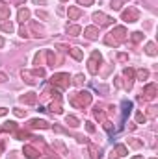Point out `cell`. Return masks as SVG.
I'll use <instances>...</instances> for the list:
<instances>
[{
  "mask_svg": "<svg viewBox=\"0 0 158 159\" xmlns=\"http://www.w3.org/2000/svg\"><path fill=\"white\" fill-rule=\"evenodd\" d=\"M71 102H73V105H76V107H84V105H87L89 102H91V95H89L87 91H82V93L73 95Z\"/></svg>",
  "mask_w": 158,
  "mask_h": 159,
  "instance_id": "1",
  "label": "cell"
},
{
  "mask_svg": "<svg viewBox=\"0 0 158 159\" xmlns=\"http://www.w3.org/2000/svg\"><path fill=\"white\" fill-rule=\"evenodd\" d=\"M43 76H45V71H43V69H35L34 72L22 71V78H24L26 83H35V81H37L35 78H43Z\"/></svg>",
  "mask_w": 158,
  "mask_h": 159,
  "instance_id": "2",
  "label": "cell"
},
{
  "mask_svg": "<svg viewBox=\"0 0 158 159\" xmlns=\"http://www.w3.org/2000/svg\"><path fill=\"white\" fill-rule=\"evenodd\" d=\"M52 85H56V87H60V89L69 87V74H63V72L54 74V76H52Z\"/></svg>",
  "mask_w": 158,
  "mask_h": 159,
  "instance_id": "3",
  "label": "cell"
},
{
  "mask_svg": "<svg viewBox=\"0 0 158 159\" xmlns=\"http://www.w3.org/2000/svg\"><path fill=\"white\" fill-rule=\"evenodd\" d=\"M138 19H140V13L136 8H128L123 11V20H127V22H136Z\"/></svg>",
  "mask_w": 158,
  "mask_h": 159,
  "instance_id": "4",
  "label": "cell"
},
{
  "mask_svg": "<svg viewBox=\"0 0 158 159\" xmlns=\"http://www.w3.org/2000/svg\"><path fill=\"white\" fill-rule=\"evenodd\" d=\"M101 59H102V57H101L99 52H93V54H91V59H89V63H87V65H89L87 69H89V72H91V74H97V71H99V69H97V61L101 63Z\"/></svg>",
  "mask_w": 158,
  "mask_h": 159,
  "instance_id": "5",
  "label": "cell"
},
{
  "mask_svg": "<svg viewBox=\"0 0 158 159\" xmlns=\"http://www.w3.org/2000/svg\"><path fill=\"white\" fill-rule=\"evenodd\" d=\"M93 20L97 22L99 26H106V24H110V22L114 20V19H110V17H106L104 13H101V11H99V13H95V15H93Z\"/></svg>",
  "mask_w": 158,
  "mask_h": 159,
  "instance_id": "6",
  "label": "cell"
},
{
  "mask_svg": "<svg viewBox=\"0 0 158 159\" xmlns=\"http://www.w3.org/2000/svg\"><path fill=\"white\" fill-rule=\"evenodd\" d=\"M110 35L114 37V39H117V41L121 43V41H125V37H127V30H125L123 26H119V28H114V32H112Z\"/></svg>",
  "mask_w": 158,
  "mask_h": 159,
  "instance_id": "7",
  "label": "cell"
},
{
  "mask_svg": "<svg viewBox=\"0 0 158 159\" xmlns=\"http://www.w3.org/2000/svg\"><path fill=\"white\" fill-rule=\"evenodd\" d=\"M20 102L22 104H35L37 102V95L35 93H26V95L20 96Z\"/></svg>",
  "mask_w": 158,
  "mask_h": 159,
  "instance_id": "8",
  "label": "cell"
},
{
  "mask_svg": "<svg viewBox=\"0 0 158 159\" xmlns=\"http://www.w3.org/2000/svg\"><path fill=\"white\" fill-rule=\"evenodd\" d=\"M84 35H86L87 39H97V35H99L97 26H89V28H86V30H84Z\"/></svg>",
  "mask_w": 158,
  "mask_h": 159,
  "instance_id": "9",
  "label": "cell"
},
{
  "mask_svg": "<svg viewBox=\"0 0 158 159\" xmlns=\"http://www.w3.org/2000/svg\"><path fill=\"white\" fill-rule=\"evenodd\" d=\"M67 15H69L71 20H76V19L82 15V9H80V8H69V9H67Z\"/></svg>",
  "mask_w": 158,
  "mask_h": 159,
  "instance_id": "10",
  "label": "cell"
},
{
  "mask_svg": "<svg viewBox=\"0 0 158 159\" xmlns=\"http://www.w3.org/2000/svg\"><path fill=\"white\" fill-rule=\"evenodd\" d=\"M24 155L30 157V159H37L39 157V152L35 148H32V146H24Z\"/></svg>",
  "mask_w": 158,
  "mask_h": 159,
  "instance_id": "11",
  "label": "cell"
},
{
  "mask_svg": "<svg viewBox=\"0 0 158 159\" xmlns=\"http://www.w3.org/2000/svg\"><path fill=\"white\" fill-rule=\"evenodd\" d=\"M30 128H49V122L47 120H39V119H34V120H30Z\"/></svg>",
  "mask_w": 158,
  "mask_h": 159,
  "instance_id": "12",
  "label": "cell"
},
{
  "mask_svg": "<svg viewBox=\"0 0 158 159\" xmlns=\"http://www.w3.org/2000/svg\"><path fill=\"white\" fill-rule=\"evenodd\" d=\"M145 96H147V98H154V96H156V85H154V83H149V85L145 87Z\"/></svg>",
  "mask_w": 158,
  "mask_h": 159,
  "instance_id": "13",
  "label": "cell"
},
{
  "mask_svg": "<svg viewBox=\"0 0 158 159\" xmlns=\"http://www.w3.org/2000/svg\"><path fill=\"white\" fill-rule=\"evenodd\" d=\"M65 122H67V124H69L71 128H76V126L80 124V120H78L76 117H73V115H67V117H65Z\"/></svg>",
  "mask_w": 158,
  "mask_h": 159,
  "instance_id": "14",
  "label": "cell"
},
{
  "mask_svg": "<svg viewBox=\"0 0 158 159\" xmlns=\"http://www.w3.org/2000/svg\"><path fill=\"white\" fill-rule=\"evenodd\" d=\"M17 17H19V20L22 22V24H24V22H26V20L30 19V11H28V9H20Z\"/></svg>",
  "mask_w": 158,
  "mask_h": 159,
  "instance_id": "15",
  "label": "cell"
},
{
  "mask_svg": "<svg viewBox=\"0 0 158 159\" xmlns=\"http://www.w3.org/2000/svg\"><path fill=\"white\" fill-rule=\"evenodd\" d=\"M130 109H132V102H123V119H127V115L130 113Z\"/></svg>",
  "mask_w": 158,
  "mask_h": 159,
  "instance_id": "16",
  "label": "cell"
},
{
  "mask_svg": "<svg viewBox=\"0 0 158 159\" xmlns=\"http://www.w3.org/2000/svg\"><path fill=\"white\" fill-rule=\"evenodd\" d=\"M104 43H106V44H110V47H119V41H117V39H114L110 33H108V37L104 39Z\"/></svg>",
  "mask_w": 158,
  "mask_h": 159,
  "instance_id": "17",
  "label": "cell"
},
{
  "mask_svg": "<svg viewBox=\"0 0 158 159\" xmlns=\"http://www.w3.org/2000/svg\"><path fill=\"white\" fill-rule=\"evenodd\" d=\"M145 50H147V54H149V56H156V47H154V43H147Z\"/></svg>",
  "mask_w": 158,
  "mask_h": 159,
  "instance_id": "18",
  "label": "cell"
},
{
  "mask_svg": "<svg viewBox=\"0 0 158 159\" xmlns=\"http://www.w3.org/2000/svg\"><path fill=\"white\" fill-rule=\"evenodd\" d=\"M69 54H71L75 59H82V57H84V56H82V52H80V48H71V50H69Z\"/></svg>",
  "mask_w": 158,
  "mask_h": 159,
  "instance_id": "19",
  "label": "cell"
},
{
  "mask_svg": "<svg viewBox=\"0 0 158 159\" xmlns=\"http://www.w3.org/2000/svg\"><path fill=\"white\" fill-rule=\"evenodd\" d=\"M82 30H80V26H69V28H67V33H69V35H78Z\"/></svg>",
  "mask_w": 158,
  "mask_h": 159,
  "instance_id": "20",
  "label": "cell"
},
{
  "mask_svg": "<svg viewBox=\"0 0 158 159\" xmlns=\"http://www.w3.org/2000/svg\"><path fill=\"white\" fill-rule=\"evenodd\" d=\"M9 17V8H4V6H0V19H8Z\"/></svg>",
  "mask_w": 158,
  "mask_h": 159,
  "instance_id": "21",
  "label": "cell"
},
{
  "mask_svg": "<svg viewBox=\"0 0 158 159\" xmlns=\"http://www.w3.org/2000/svg\"><path fill=\"white\" fill-rule=\"evenodd\" d=\"M116 152H117V155H119V157H123V155L127 154V146H123V144H117V146H116Z\"/></svg>",
  "mask_w": 158,
  "mask_h": 159,
  "instance_id": "22",
  "label": "cell"
},
{
  "mask_svg": "<svg viewBox=\"0 0 158 159\" xmlns=\"http://www.w3.org/2000/svg\"><path fill=\"white\" fill-rule=\"evenodd\" d=\"M138 78H140V80H147V78H149V71H143V69L138 71Z\"/></svg>",
  "mask_w": 158,
  "mask_h": 159,
  "instance_id": "23",
  "label": "cell"
},
{
  "mask_svg": "<svg viewBox=\"0 0 158 159\" xmlns=\"http://www.w3.org/2000/svg\"><path fill=\"white\" fill-rule=\"evenodd\" d=\"M125 76L128 78V85H132V76H134V71H132V69H127V71H125Z\"/></svg>",
  "mask_w": 158,
  "mask_h": 159,
  "instance_id": "24",
  "label": "cell"
},
{
  "mask_svg": "<svg viewBox=\"0 0 158 159\" xmlns=\"http://www.w3.org/2000/svg\"><path fill=\"white\" fill-rule=\"evenodd\" d=\"M2 30L11 33V32H13V24H11V22H4V24H2Z\"/></svg>",
  "mask_w": 158,
  "mask_h": 159,
  "instance_id": "25",
  "label": "cell"
},
{
  "mask_svg": "<svg viewBox=\"0 0 158 159\" xmlns=\"http://www.w3.org/2000/svg\"><path fill=\"white\" fill-rule=\"evenodd\" d=\"M136 120H138V124H145V120H147V117L143 115V113H138V115H136Z\"/></svg>",
  "mask_w": 158,
  "mask_h": 159,
  "instance_id": "26",
  "label": "cell"
},
{
  "mask_svg": "<svg viewBox=\"0 0 158 159\" xmlns=\"http://www.w3.org/2000/svg\"><path fill=\"white\" fill-rule=\"evenodd\" d=\"M141 37H143V35H141L140 32H136V33H132V41H134V43H140V41H141Z\"/></svg>",
  "mask_w": 158,
  "mask_h": 159,
  "instance_id": "27",
  "label": "cell"
},
{
  "mask_svg": "<svg viewBox=\"0 0 158 159\" xmlns=\"http://www.w3.org/2000/svg\"><path fill=\"white\" fill-rule=\"evenodd\" d=\"M121 0H112V8H114V9H121Z\"/></svg>",
  "mask_w": 158,
  "mask_h": 159,
  "instance_id": "28",
  "label": "cell"
},
{
  "mask_svg": "<svg viewBox=\"0 0 158 159\" xmlns=\"http://www.w3.org/2000/svg\"><path fill=\"white\" fill-rule=\"evenodd\" d=\"M78 4H80V6H91L93 0H78Z\"/></svg>",
  "mask_w": 158,
  "mask_h": 159,
  "instance_id": "29",
  "label": "cell"
},
{
  "mask_svg": "<svg viewBox=\"0 0 158 159\" xmlns=\"http://www.w3.org/2000/svg\"><path fill=\"white\" fill-rule=\"evenodd\" d=\"M13 113H15V117H24L26 115V111H22V109H15Z\"/></svg>",
  "mask_w": 158,
  "mask_h": 159,
  "instance_id": "30",
  "label": "cell"
},
{
  "mask_svg": "<svg viewBox=\"0 0 158 159\" xmlns=\"http://www.w3.org/2000/svg\"><path fill=\"white\" fill-rule=\"evenodd\" d=\"M82 81H84V76H82V74H78V76L75 78V83H76V85H82Z\"/></svg>",
  "mask_w": 158,
  "mask_h": 159,
  "instance_id": "31",
  "label": "cell"
},
{
  "mask_svg": "<svg viewBox=\"0 0 158 159\" xmlns=\"http://www.w3.org/2000/svg\"><path fill=\"white\" fill-rule=\"evenodd\" d=\"M130 144H132L134 148H138V146H141V143H140V141H130Z\"/></svg>",
  "mask_w": 158,
  "mask_h": 159,
  "instance_id": "32",
  "label": "cell"
},
{
  "mask_svg": "<svg viewBox=\"0 0 158 159\" xmlns=\"http://www.w3.org/2000/svg\"><path fill=\"white\" fill-rule=\"evenodd\" d=\"M37 17H41V19H47V13H45V11H37Z\"/></svg>",
  "mask_w": 158,
  "mask_h": 159,
  "instance_id": "33",
  "label": "cell"
},
{
  "mask_svg": "<svg viewBox=\"0 0 158 159\" xmlns=\"http://www.w3.org/2000/svg\"><path fill=\"white\" fill-rule=\"evenodd\" d=\"M93 130H95L93 124H91V122H87V131H93Z\"/></svg>",
  "mask_w": 158,
  "mask_h": 159,
  "instance_id": "34",
  "label": "cell"
},
{
  "mask_svg": "<svg viewBox=\"0 0 158 159\" xmlns=\"http://www.w3.org/2000/svg\"><path fill=\"white\" fill-rule=\"evenodd\" d=\"M2 81H6V74H2V72H0V83H2Z\"/></svg>",
  "mask_w": 158,
  "mask_h": 159,
  "instance_id": "35",
  "label": "cell"
},
{
  "mask_svg": "<svg viewBox=\"0 0 158 159\" xmlns=\"http://www.w3.org/2000/svg\"><path fill=\"white\" fill-rule=\"evenodd\" d=\"M6 113H8V111H6L4 107H0V117H2V115H6Z\"/></svg>",
  "mask_w": 158,
  "mask_h": 159,
  "instance_id": "36",
  "label": "cell"
},
{
  "mask_svg": "<svg viewBox=\"0 0 158 159\" xmlns=\"http://www.w3.org/2000/svg\"><path fill=\"white\" fill-rule=\"evenodd\" d=\"M0 47H4V39L2 37H0Z\"/></svg>",
  "mask_w": 158,
  "mask_h": 159,
  "instance_id": "37",
  "label": "cell"
},
{
  "mask_svg": "<svg viewBox=\"0 0 158 159\" xmlns=\"http://www.w3.org/2000/svg\"><path fill=\"white\" fill-rule=\"evenodd\" d=\"M132 159H143V157L141 155H136V157H132Z\"/></svg>",
  "mask_w": 158,
  "mask_h": 159,
  "instance_id": "38",
  "label": "cell"
},
{
  "mask_svg": "<svg viewBox=\"0 0 158 159\" xmlns=\"http://www.w3.org/2000/svg\"><path fill=\"white\" fill-rule=\"evenodd\" d=\"M61 2H65V0H61Z\"/></svg>",
  "mask_w": 158,
  "mask_h": 159,
  "instance_id": "39",
  "label": "cell"
}]
</instances>
